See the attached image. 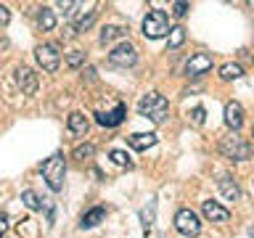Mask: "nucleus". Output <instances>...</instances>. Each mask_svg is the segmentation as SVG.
Here are the masks:
<instances>
[{
    "mask_svg": "<svg viewBox=\"0 0 254 238\" xmlns=\"http://www.w3.org/2000/svg\"><path fill=\"white\" fill-rule=\"evenodd\" d=\"M138 111H140V117H146L151 119V122H164L167 114H170V103H167L164 95H159V93H148V95H143L140 103H138Z\"/></svg>",
    "mask_w": 254,
    "mask_h": 238,
    "instance_id": "1",
    "label": "nucleus"
},
{
    "mask_svg": "<svg viewBox=\"0 0 254 238\" xmlns=\"http://www.w3.org/2000/svg\"><path fill=\"white\" fill-rule=\"evenodd\" d=\"M43 178L48 180L51 190H61L64 188V172H66V164H64V154H53L51 159H45L43 167H40Z\"/></svg>",
    "mask_w": 254,
    "mask_h": 238,
    "instance_id": "2",
    "label": "nucleus"
},
{
    "mask_svg": "<svg viewBox=\"0 0 254 238\" xmlns=\"http://www.w3.org/2000/svg\"><path fill=\"white\" fill-rule=\"evenodd\" d=\"M167 32H170V19H167V13L159 11V8L148 11L146 19H143V35L148 40H159V37H164Z\"/></svg>",
    "mask_w": 254,
    "mask_h": 238,
    "instance_id": "3",
    "label": "nucleus"
},
{
    "mask_svg": "<svg viewBox=\"0 0 254 238\" xmlns=\"http://www.w3.org/2000/svg\"><path fill=\"white\" fill-rule=\"evenodd\" d=\"M220 154L233 159V162H244V159L252 156V143H246L244 138H238V135H230V138L220 140Z\"/></svg>",
    "mask_w": 254,
    "mask_h": 238,
    "instance_id": "4",
    "label": "nucleus"
},
{
    "mask_svg": "<svg viewBox=\"0 0 254 238\" xmlns=\"http://www.w3.org/2000/svg\"><path fill=\"white\" fill-rule=\"evenodd\" d=\"M175 228H178V233H183V236H198V230H201V222H198L196 212L180 209L178 214H175Z\"/></svg>",
    "mask_w": 254,
    "mask_h": 238,
    "instance_id": "5",
    "label": "nucleus"
},
{
    "mask_svg": "<svg viewBox=\"0 0 254 238\" xmlns=\"http://www.w3.org/2000/svg\"><path fill=\"white\" fill-rule=\"evenodd\" d=\"M35 56H37V63H40V66H43L45 71H56V69H59V63H61L59 48L51 45V43L40 45L37 51H35Z\"/></svg>",
    "mask_w": 254,
    "mask_h": 238,
    "instance_id": "6",
    "label": "nucleus"
},
{
    "mask_svg": "<svg viewBox=\"0 0 254 238\" xmlns=\"http://www.w3.org/2000/svg\"><path fill=\"white\" fill-rule=\"evenodd\" d=\"M109 61L114 63V66H132V63L138 61V53H135V48L130 43H122L109 53Z\"/></svg>",
    "mask_w": 254,
    "mask_h": 238,
    "instance_id": "7",
    "label": "nucleus"
},
{
    "mask_svg": "<svg viewBox=\"0 0 254 238\" xmlns=\"http://www.w3.org/2000/svg\"><path fill=\"white\" fill-rule=\"evenodd\" d=\"M212 69V56L209 53H193L186 63V74L188 77H201Z\"/></svg>",
    "mask_w": 254,
    "mask_h": 238,
    "instance_id": "8",
    "label": "nucleus"
},
{
    "mask_svg": "<svg viewBox=\"0 0 254 238\" xmlns=\"http://www.w3.org/2000/svg\"><path fill=\"white\" fill-rule=\"evenodd\" d=\"M16 82H19L21 93H27V95H35V93H37V85H40V79H37V74H35L32 69H27V66H19V69H16Z\"/></svg>",
    "mask_w": 254,
    "mask_h": 238,
    "instance_id": "9",
    "label": "nucleus"
},
{
    "mask_svg": "<svg viewBox=\"0 0 254 238\" xmlns=\"http://www.w3.org/2000/svg\"><path fill=\"white\" fill-rule=\"evenodd\" d=\"M201 212H204V217L212 220V222H228L230 220V212L225 209V206H220L217 201H204Z\"/></svg>",
    "mask_w": 254,
    "mask_h": 238,
    "instance_id": "10",
    "label": "nucleus"
},
{
    "mask_svg": "<svg viewBox=\"0 0 254 238\" xmlns=\"http://www.w3.org/2000/svg\"><path fill=\"white\" fill-rule=\"evenodd\" d=\"M125 114H127V106L125 103H117L114 111H109V114H95V119H98L101 127H117L125 119Z\"/></svg>",
    "mask_w": 254,
    "mask_h": 238,
    "instance_id": "11",
    "label": "nucleus"
},
{
    "mask_svg": "<svg viewBox=\"0 0 254 238\" xmlns=\"http://www.w3.org/2000/svg\"><path fill=\"white\" fill-rule=\"evenodd\" d=\"M225 124L230 127V130H238V127L244 124V109L238 106L236 101L225 106Z\"/></svg>",
    "mask_w": 254,
    "mask_h": 238,
    "instance_id": "12",
    "label": "nucleus"
},
{
    "mask_svg": "<svg viewBox=\"0 0 254 238\" xmlns=\"http://www.w3.org/2000/svg\"><path fill=\"white\" fill-rule=\"evenodd\" d=\"M127 143L135 148V151H146L151 146H156V135H151V132H135L127 138Z\"/></svg>",
    "mask_w": 254,
    "mask_h": 238,
    "instance_id": "13",
    "label": "nucleus"
},
{
    "mask_svg": "<svg viewBox=\"0 0 254 238\" xmlns=\"http://www.w3.org/2000/svg\"><path fill=\"white\" fill-rule=\"evenodd\" d=\"M69 130L74 132V135H85L87 132V127H90V122H87V117L85 114H79V111H74V114H69Z\"/></svg>",
    "mask_w": 254,
    "mask_h": 238,
    "instance_id": "14",
    "label": "nucleus"
},
{
    "mask_svg": "<svg viewBox=\"0 0 254 238\" xmlns=\"http://www.w3.org/2000/svg\"><path fill=\"white\" fill-rule=\"evenodd\" d=\"M103 217H106V209H103V206H95V209L82 214V222H79V225H82V228H95Z\"/></svg>",
    "mask_w": 254,
    "mask_h": 238,
    "instance_id": "15",
    "label": "nucleus"
},
{
    "mask_svg": "<svg viewBox=\"0 0 254 238\" xmlns=\"http://www.w3.org/2000/svg\"><path fill=\"white\" fill-rule=\"evenodd\" d=\"M220 190H222V196H225V198H230V201L241 198V190H238V185L230 178H220Z\"/></svg>",
    "mask_w": 254,
    "mask_h": 238,
    "instance_id": "16",
    "label": "nucleus"
},
{
    "mask_svg": "<svg viewBox=\"0 0 254 238\" xmlns=\"http://www.w3.org/2000/svg\"><path fill=\"white\" fill-rule=\"evenodd\" d=\"M37 24H40V29L43 32H51L56 27V16L51 8H40V13H37Z\"/></svg>",
    "mask_w": 254,
    "mask_h": 238,
    "instance_id": "17",
    "label": "nucleus"
},
{
    "mask_svg": "<svg viewBox=\"0 0 254 238\" xmlns=\"http://www.w3.org/2000/svg\"><path fill=\"white\" fill-rule=\"evenodd\" d=\"M125 35H127V29H125V27H117V24H114V27H106V29L101 32V43H103V45H106V43H114V40L125 37Z\"/></svg>",
    "mask_w": 254,
    "mask_h": 238,
    "instance_id": "18",
    "label": "nucleus"
},
{
    "mask_svg": "<svg viewBox=\"0 0 254 238\" xmlns=\"http://www.w3.org/2000/svg\"><path fill=\"white\" fill-rule=\"evenodd\" d=\"M186 43V29L183 27H172L170 29V48H180Z\"/></svg>",
    "mask_w": 254,
    "mask_h": 238,
    "instance_id": "19",
    "label": "nucleus"
},
{
    "mask_svg": "<svg viewBox=\"0 0 254 238\" xmlns=\"http://www.w3.org/2000/svg\"><path fill=\"white\" fill-rule=\"evenodd\" d=\"M109 159H111V162H114L117 167H132L130 156H127L125 151H119V148H114V151H111V154H109Z\"/></svg>",
    "mask_w": 254,
    "mask_h": 238,
    "instance_id": "20",
    "label": "nucleus"
},
{
    "mask_svg": "<svg viewBox=\"0 0 254 238\" xmlns=\"http://www.w3.org/2000/svg\"><path fill=\"white\" fill-rule=\"evenodd\" d=\"M21 201L27 204L32 212H37L40 206H43V204H40V198H37V193H35V190H24V193H21Z\"/></svg>",
    "mask_w": 254,
    "mask_h": 238,
    "instance_id": "21",
    "label": "nucleus"
},
{
    "mask_svg": "<svg viewBox=\"0 0 254 238\" xmlns=\"http://www.w3.org/2000/svg\"><path fill=\"white\" fill-rule=\"evenodd\" d=\"M220 77H222V79H236V77H241V66H238V63H225V66L220 69Z\"/></svg>",
    "mask_w": 254,
    "mask_h": 238,
    "instance_id": "22",
    "label": "nucleus"
},
{
    "mask_svg": "<svg viewBox=\"0 0 254 238\" xmlns=\"http://www.w3.org/2000/svg\"><path fill=\"white\" fill-rule=\"evenodd\" d=\"M82 63H85V53L82 51H71L66 56V66L69 69H77V66H82Z\"/></svg>",
    "mask_w": 254,
    "mask_h": 238,
    "instance_id": "23",
    "label": "nucleus"
},
{
    "mask_svg": "<svg viewBox=\"0 0 254 238\" xmlns=\"http://www.w3.org/2000/svg\"><path fill=\"white\" fill-rule=\"evenodd\" d=\"M95 154V148L90 146V143H85V146H77L74 148V154H71V156H74V159H79V162H85V159H90Z\"/></svg>",
    "mask_w": 254,
    "mask_h": 238,
    "instance_id": "24",
    "label": "nucleus"
},
{
    "mask_svg": "<svg viewBox=\"0 0 254 238\" xmlns=\"http://www.w3.org/2000/svg\"><path fill=\"white\" fill-rule=\"evenodd\" d=\"M93 21H95V11H87V16H79V21H77V32H85L87 27H93Z\"/></svg>",
    "mask_w": 254,
    "mask_h": 238,
    "instance_id": "25",
    "label": "nucleus"
},
{
    "mask_svg": "<svg viewBox=\"0 0 254 238\" xmlns=\"http://www.w3.org/2000/svg\"><path fill=\"white\" fill-rule=\"evenodd\" d=\"M172 13H175V16H186V13H188V3H175V5H172Z\"/></svg>",
    "mask_w": 254,
    "mask_h": 238,
    "instance_id": "26",
    "label": "nucleus"
},
{
    "mask_svg": "<svg viewBox=\"0 0 254 238\" xmlns=\"http://www.w3.org/2000/svg\"><path fill=\"white\" fill-rule=\"evenodd\" d=\"M8 21H11V13H8L5 5H0V27H5Z\"/></svg>",
    "mask_w": 254,
    "mask_h": 238,
    "instance_id": "27",
    "label": "nucleus"
},
{
    "mask_svg": "<svg viewBox=\"0 0 254 238\" xmlns=\"http://www.w3.org/2000/svg\"><path fill=\"white\" fill-rule=\"evenodd\" d=\"M193 122H196V124H201V122H204V109H201V106H196V109H193Z\"/></svg>",
    "mask_w": 254,
    "mask_h": 238,
    "instance_id": "28",
    "label": "nucleus"
},
{
    "mask_svg": "<svg viewBox=\"0 0 254 238\" xmlns=\"http://www.w3.org/2000/svg\"><path fill=\"white\" fill-rule=\"evenodd\" d=\"M5 230H8V222H5V217H0V238L5 236Z\"/></svg>",
    "mask_w": 254,
    "mask_h": 238,
    "instance_id": "29",
    "label": "nucleus"
},
{
    "mask_svg": "<svg viewBox=\"0 0 254 238\" xmlns=\"http://www.w3.org/2000/svg\"><path fill=\"white\" fill-rule=\"evenodd\" d=\"M252 8H254V3H252Z\"/></svg>",
    "mask_w": 254,
    "mask_h": 238,
    "instance_id": "30",
    "label": "nucleus"
}]
</instances>
